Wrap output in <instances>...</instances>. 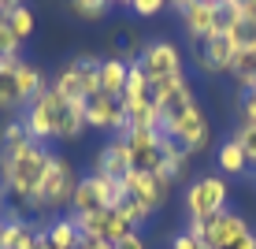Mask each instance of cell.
Segmentation results:
<instances>
[{"label":"cell","instance_id":"26","mask_svg":"<svg viewBox=\"0 0 256 249\" xmlns=\"http://www.w3.org/2000/svg\"><path fill=\"white\" fill-rule=\"evenodd\" d=\"M67 12L78 15V19H86V23H100L104 15L112 12V4L108 0H67Z\"/></svg>","mask_w":256,"mask_h":249},{"label":"cell","instance_id":"35","mask_svg":"<svg viewBox=\"0 0 256 249\" xmlns=\"http://www.w3.org/2000/svg\"><path fill=\"white\" fill-rule=\"evenodd\" d=\"M193 0H167V8H174V12H182V8H190Z\"/></svg>","mask_w":256,"mask_h":249},{"label":"cell","instance_id":"17","mask_svg":"<svg viewBox=\"0 0 256 249\" xmlns=\"http://www.w3.org/2000/svg\"><path fill=\"white\" fill-rule=\"evenodd\" d=\"M45 223H30L22 216H4L0 223V249H34Z\"/></svg>","mask_w":256,"mask_h":249},{"label":"cell","instance_id":"22","mask_svg":"<svg viewBox=\"0 0 256 249\" xmlns=\"http://www.w3.org/2000/svg\"><path fill=\"white\" fill-rule=\"evenodd\" d=\"M45 238L56 249H74L78 242H82V234H78V223H74V216H52L48 223H45Z\"/></svg>","mask_w":256,"mask_h":249},{"label":"cell","instance_id":"20","mask_svg":"<svg viewBox=\"0 0 256 249\" xmlns=\"http://www.w3.org/2000/svg\"><path fill=\"white\" fill-rule=\"evenodd\" d=\"M216 164H219V171L230 175V179H238V175L249 171V160H245L242 145L234 141V134H230V138H223V141L216 145Z\"/></svg>","mask_w":256,"mask_h":249},{"label":"cell","instance_id":"25","mask_svg":"<svg viewBox=\"0 0 256 249\" xmlns=\"http://www.w3.org/2000/svg\"><path fill=\"white\" fill-rule=\"evenodd\" d=\"M4 23L12 26V34H15V38H19V41H26V38H30L34 30H38V19H34V12H30V8H26V4L12 8V12L4 15Z\"/></svg>","mask_w":256,"mask_h":249},{"label":"cell","instance_id":"14","mask_svg":"<svg viewBox=\"0 0 256 249\" xmlns=\"http://www.w3.org/2000/svg\"><path fill=\"white\" fill-rule=\"evenodd\" d=\"M193 101H197V97H193V86H190L186 75H174V78H160V82H152V104H156V112H160V119L182 112Z\"/></svg>","mask_w":256,"mask_h":249},{"label":"cell","instance_id":"27","mask_svg":"<svg viewBox=\"0 0 256 249\" xmlns=\"http://www.w3.org/2000/svg\"><path fill=\"white\" fill-rule=\"evenodd\" d=\"M230 45L238 49V52H245V49H256V19H249V15H242L234 26H230Z\"/></svg>","mask_w":256,"mask_h":249},{"label":"cell","instance_id":"28","mask_svg":"<svg viewBox=\"0 0 256 249\" xmlns=\"http://www.w3.org/2000/svg\"><path fill=\"white\" fill-rule=\"evenodd\" d=\"M234 141L242 145V153H245V160H249V167H256V123H238Z\"/></svg>","mask_w":256,"mask_h":249},{"label":"cell","instance_id":"9","mask_svg":"<svg viewBox=\"0 0 256 249\" xmlns=\"http://www.w3.org/2000/svg\"><path fill=\"white\" fill-rule=\"evenodd\" d=\"M141 71L148 75V82H160V78H174V75H186V60H182V49L167 38H156V41H145L138 56Z\"/></svg>","mask_w":256,"mask_h":249},{"label":"cell","instance_id":"10","mask_svg":"<svg viewBox=\"0 0 256 249\" xmlns=\"http://www.w3.org/2000/svg\"><path fill=\"white\" fill-rule=\"evenodd\" d=\"M86 127L90 130H104V134H116L122 138L130 130V119H126V108H122L119 97H108V93H96L86 101Z\"/></svg>","mask_w":256,"mask_h":249},{"label":"cell","instance_id":"19","mask_svg":"<svg viewBox=\"0 0 256 249\" xmlns=\"http://www.w3.org/2000/svg\"><path fill=\"white\" fill-rule=\"evenodd\" d=\"M19 60H22V56L0 60V112H4V115L22 112V93H19Z\"/></svg>","mask_w":256,"mask_h":249},{"label":"cell","instance_id":"32","mask_svg":"<svg viewBox=\"0 0 256 249\" xmlns=\"http://www.w3.org/2000/svg\"><path fill=\"white\" fill-rule=\"evenodd\" d=\"M171 249H208V242H204V238H197L193 230H182V234H174Z\"/></svg>","mask_w":256,"mask_h":249},{"label":"cell","instance_id":"36","mask_svg":"<svg viewBox=\"0 0 256 249\" xmlns=\"http://www.w3.org/2000/svg\"><path fill=\"white\" fill-rule=\"evenodd\" d=\"M34 249H56V245H52L48 238H45V230H41V238H38V245H34Z\"/></svg>","mask_w":256,"mask_h":249},{"label":"cell","instance_id":"38","mask_svg":"<svg viewBox=\"0 0 256 249\" xmlns=\"http://www.w3.org/2000/svg\"><path fill=\"white\" fill-rule=\"evenodd\" d=\"M4 201H8V190H4V175H0V208H4Z\"/></svg>","mask_w":256,"mask_h":249},{"label":"cell","instance_id":"15","mask_svg":"<svg viewBox=\"0 0 256 249\" xmlns=\"http://www.w3.org/2000/svg\"><path fill=\"white\" fill-rule=\"evenodd\" d=\"M178 15H182V30H186L193 41H200V45L219 34L216 30V0H193Z\"/></svg>","mask_w":256,"mask_h":249},{"label":"cell","instance_id":"41","mask_svg":"<svg viewBox=\"0 0 256 249\" xmlns=\"http://www.w3.org/2000/svg\"><path fill=\"white\" fill-rule=\"evenodd\" d=\"M0 223H4V208H0Z\"/></svg>","mask_w":256,"mask_h":249},{"label":"cell","instance_id":"6","mask_svg":"<svg viewBox=\"0 0 256 249\" xmlns=\"http://www.w3.org/2000/svg\"><path fill=\"white\" fill-rule=\"evenodd\" d=\"M160 134H171L174 141H182L190 156L204 153V149L212 145V119H208L204 104H200V101H193V104H186L182 112L167 115V119H164V127H160Z\"/></svg>","mask_w":256,"mask_h":249},{"label":"cell","instance_id":"2","mask_svg":"<svg viewBox=\"0 0 256 249\" xmlns=\"http://www.w3.org/2000/svg\"><path fill=\"white\" fill-rule=\"evenodd\" d=\"M74 186H78L74 164H70L67 156L52 153L48 156V167H45V179H41V186L34 190V197L26 201V208L38 212V216H60L64 208H70Z\"/></svg>","mask_w":256,"mask_h":249},{"label":"cell","instance_id":"13","mask_svg":"<svg viewBox=\"0 0 256 249\" xmlns=\"http://www.w3.org/2000/svg\"><path fill=\"white\" fill-rule=\"evenodd\" d=\"M160 130H141V127H130L122 141H126V153H130V167L134 171H156L160 167Z\"/></svg>","mask_w":256,"mask_h":249},{"label":"cell","instance_id":"11","mask_svg":"<svg viewBox=\"0 0 256 249\" xmlns=\"http://www.w3.org/2000/svg\"><path fill=\"white\" fill-rule=\"evenodd\" d=\"M122 190H126V197L145 204L152 216L167 204V197H171V182L167 179H160L156 171H134V167H130L126 179H122Z\"/></svg>","mask_w":256,"mask_h":249},{"label":"cell","instance_id":"18","mask_svg":"<svg viewBox=\"0 0 256 249\" xmlns=\"http://www.w3.org/2000/svg\"><path fill=\"white\" fill-rule=\"evenodd\" d=\"M234 45L226 34H216V38H208L204 45H200V71L204 75H230V64H234Z\"/></svg>","mask_w":256,"mask_h":249},{"label":"cell","instance_id":"29","mask_svg":"<svg viewBox=\"0 0 256 249\" xmlns=\"http://www.w3.org/2000/svg\"><path fill=\"white\" fill-rule=\"evenodd\" d=\"M12 56H22V41L12 34L8 23H0V60H12Z\"/></svg>","mask_w":256,"mask_h":249},{"label":"cell","instance_id":"39","mask_svg":"<svg viewBox=\"0 0 256 249\" xmlns=\"http://www.w3.org/2000/svg\"><path fill=\"white\" fill-rule=\"evenodd\" d=\"M112 4H119V8H134V0H112Z\"/></svg>","mask_w":256,"mask_h":249},{"label":"cell","instance_id":"7","mask_svg":"<svg viewBox=\"0 0 256 249\" xmlns=\"http://www.w3.org/2000/svg\"><path fill=\"white\" fill-rule=\"evenodd\" d=\"M226 201H230V182L223 175H197L186 193H182V204H186V219H212L219 212H226Z\"/></svg>","mask_w":256,"mask_h":249},{"label":"cell","instance_id":"34","mask_svg":"<svg viewBox=\"0 0 256 249\" xmlns=\"http://www.w3.org/2000/svg\"><path fill=\"white\" fill-rule=\"evenodd\" d=\"M19 4H22V0H0V15H8L12 8H19Z\"/></svg>","mask_w":256,"mask_h":249},{"label":"cell","instance_id":"37","mask_svg":"<svg viewBox=\"0 0 256 249\" xmlns=\"http://www.w3.org/2000/svg\"><path fill=\"white\" fill-rule=\"evenodd\" d=\"M238 249H256V230H252V234H249V238H245V242H242V245H238Z\"/></svg>","mask_w":256,"mask_h":249},{"label":"cell","instance_id":"31","mask_svg":"<svg viewBox=\"0 0 256 249\" xmlns=\"http://www.w3.org/2000/svg\"><path fill=\"white\" fill-rule=\"evenodd\" d=\"M167 8V0H134V8L130 12L134 15H141V19H152V15H160Z\"/></svg>","mask_w":256,"mask_h":249},{"label":"cell","instance_id":"21","mask_svg":"<svg viewBox=\"0 0 256 249\" xmlns=\"http://www.w3.org/2000/svg\"><path fill=\"white\" fill-rule=\"evenodd\" d=\"M86 101H67L64 97V115H60V141H78L86 134Z\"/></svg>","mask_w":256,"mask_h":249},{"label":"cell","instance_id":"3","mask_svg":"<svg viewBox=\"0 0 256 249\" xmlns=\"http://www.w3.org/2000/svg\"><path fill=\"white\" fill-rule=\"evenodd\" d=\"M48 86L60 97H67V101H90V97L100 93V56L82 52V56L64 60Z\"/></svg>","mask_w":256,"mask_h":249},{"label":"cell","instance_id":"30","mask_svg":"<svg viewBox=\"0 0 256 249\" xmlns=\"http://www.w3.org/2000/svg\"><path fill=\"white\" fill-rule=\"evenodd\" d=\"M238 115H242V123H256V90L238 93Z\"/></svg>","mask_w":256,"mask_h":249},{"label":"cell","instance_id":"33","mask_svg":"<svg viewBox=\"0 0 256 249\" xmlns=\"http://www.w3.org/2000/svg\"><path fill=\"white\" fill-rule=\"evenodd\" d=\"M112 249H148V245H145V234H141V230H130L126 238L112 242Z\"/></svg>","mask_w":256,"mask_h":249},{"label":"cell","instance_id":"12","mask_svg":"<svg viewBox=\"0 0 256 249\" xmlns=\"http://www.w3.org/2000/svg\"><path fill=\"white\" fill-rule=\"evenodd\" d=\"M78 234H82V242H119V238H126L130 227L126 219L119 216V208H104V212H93V216H78Z\"/></svg>","mask_w":256,"mask_h":249},{"label":"cell","instance_id":"8","mask_svg":"<svg viewBox=\"0 0 256 249\" xmlns=\"http://www.w3.org/2000/svg\"><path fill=\"white\" fill-rule=\"evenodd\" d=\"M186 230H193L197 238H204L208 249H238L252 234V223L226 208V212H219V216H212V219H200V223L197 219H186Z\"/></svg>","mask_w":256,"mask_h":249},{"label":"cell","instance_id":"24","mask_svg":"<svg viewBox=\"0 0 256 249\" xmlns=\"http://www.w3.org/2000/svg\"><path fill=\"white\" fill-rule=\"evenodd\" d=\"M230 78L238 82V93H242V90H256V49L234 52V64H230Z\"/></svg>","mask_w":256,"mask_h":249},{"label":"cell","instance_id":"1","mask_svg":"<svg viewBox=\"0 0 256 249\" xmlns=\"http://www.w3.org/2000/svg\"><path fill=\"white\" fill-rule=\"evenodd\" d=\"M48 156H52V149L38 145V141H30V138L12 141V145H0V175H4L8 201L26 204L34 197V190H38L41 179H45Z\"/></svg>","mask_w":256,"mask_h":249},{"label":"cell","instance_id":"4","mask_svg":"<svg viewBox=\"0 0 256 249\" xmlns=\"http://www.w3.org/2000/svg\"><path fill=\"white\" fill-rule=\"evenodd\" d=\"M60 115H64V97L52 90V86H45V90L19 112V123H22V130H26L30 141L48 145V141H60Z\"/></svg>","mask_w":256,"mask_h":249},{"label":"cell","instance_id":"23","mask_svg":"<svg viewBox=\"0 0 256 249\" xmlns=\"http://www.w3.org/2000/svg\"><path fill=\"white\" fill-rule=\"evenodd\" d=\"M126 71H130V64H126V60H119V56L100 60V93H108V97H122V86H126Z\"/></svg>","mask_w":256,"mask_h":249},{"label":"cell","instance_id":"16","mask_svg":"<svg viewBox=\"0 0 256 249\" xmlns=\"http://www.w3.org/2000/svg\"><path fill=\"white\" fill-rule=\"evenodd\" d=\"M93 171H96V175H104V179H126V171H130L126 141L112 134L100 149H96V156H93Z\"/></svg>","mask_w":256,"mask_h":249},{"label":"cell","instance_id":"5","mask_svg":"<svg viewBox=\"0 0 256 249\" xmlns=\"http://www.w3.org/2000/svg\"><path fill=\"white\" fill-rule=\"evenodd\" d=\"M126 201V190H122V179H104V175H82L74 186V197H70V208L67 216H93V212H104V208H119Z\"/></svg>","mask_w":256,"mask_h":249},{"label":"cell","instance_id":"42","mask_svg":"<svg viewBox=\"0 0 256 249\" xmlns=\"http://www.w3.org/2000/svg\"><path fill=\"white\" fill-rule=\"evenodd\" d=\"M108 4H112V0H108ZM112 8H116V4H112Z\"/></svg>","mask_w":256,"mask_h":249},{"label":"cell","instance_id":"40","mask_svg":"<svg viewBox=\"0 0 256 249\" xmlns=\"http://www.w3.org/2000/svg\"><path fill=\"white\" fill-rule=\"evenodd\" d=\"M219 4H226V0H219ZM230 4H242V8H245V4H249V0H230Z\"/></svg>","mask_w":256,"mask_h":249}]
</instances>
